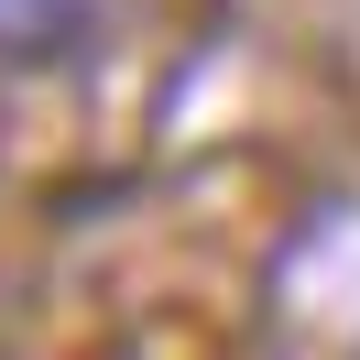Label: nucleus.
I'll use <instances>...</instances> for the list:
<instances>
[{
  "instance_id": "f257e3e1",
  "label": "nucleus",
  "mask_w": 360,
  "mask_h": 360,
  "mask_svg": "<svg viewBox=\"0 0 360 360\" xmlns=\"http://www.w3.org/2000/svg\"><path fill=\"white\" fill-rule=\"evenodd\" d=\"M98 33H110V0H0V66H22V77L88 66Z\"/></svg>"
}]
</instances>
